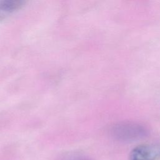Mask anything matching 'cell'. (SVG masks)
I'll return each instance as SVG.
<instances>
[{"mask_svg":"<svg viewBox=\"0 0 160 160\" xmlns=\"http://www.w3.org/2000/svg\"><path fill=\"white\" fill-rule=\"evenodd\" d=\"M160 155V146L144 144L133 148L129 154V160H155Z\"/></svg>","mask_w":160,"mask_h":160,"instance_id":"obj_1","label":"cell"},{"mask_svg":"<svg viewBox=\"0 0 160 160\" xmlns=\"http://www.w3.org/2000/svg\"><path fill=\"white\" fill-rule=\"evenodd\" d=\"M22 0H5L0 2V22L20 9L24 5Z\"/></svg>","mask_w":160,"mask_h":160,"instance_id":"obj_2","label":"cell"},{"mask_svg":"<svg viewBox=\"0 0 160 160\" xmlns=\"http://www.w3.org/2000/svg\"><path fill=\"white\" fill-rule=\"evenodd\" d=\"M58 160H92L91 159L78 154V153H66L65 154L61 155Z\"/></svg>","mask_w":160,"mask_h":160,"instance_id":"obj_3","label":"cell"}]
</instances>
